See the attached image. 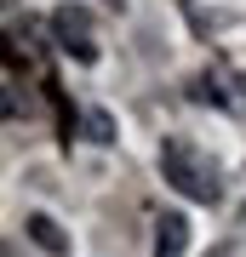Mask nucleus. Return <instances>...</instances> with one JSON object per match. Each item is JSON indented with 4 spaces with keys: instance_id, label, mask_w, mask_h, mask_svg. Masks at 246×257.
<instances>
[{
    "instance_id": "f257e3e1",
    "label": "nucleus",
    "mask_w": 246,
    "mask_h": 257,
    "mask_svg": "<svg viewBox=\"0 0 246 257\" xmlns=\"http://www.w3.org/2000/svg\"><path fill=\"white\" fill-rule=\"evenodd\" d=\"M160 172H166V183H172L183 200H195V206H218L223 200V172H218V160H212L195 138H166L160 143Z\"/></svg>"
},
{
    "instance_id": "f03ea898",
    "label": "nucleus",
    "mask_w": 246,
    "mask_h": 257,
    "mask_svg": "<svg viewBox=\"0 0 246 257\" xmlns=\"http://www.w3.org/2000/svg\"><path fill=\"white\" fill-rule=\"evenodd\" d=\"M52 35H57V46H63L74 63H98V23H92L86 6L63 0V6L52 12Z\"/></svg>"
},
{
    "instance_id": "7ed1b4c3",
    "label": "nucleus",
    "mask_w": 246,
    "mask_h": 257,
    "mask_svg": "<svg viewBox=\"0 0 246 257\" xmlns=\"http://www.w3.org/2000/svg\"><path fill=\"white\" fill-rule=\"evenodd\" d=\"M195 97H201V103H218V109H229V114H246V80L229 74V69L195 74Z\"/></svg>"
},
{
    "instance_id": "20e7f679",
    "label": "nucleus",
    "mask_w": 246,
    "mask_h": 257,
    "mask_svg": "<svg viewBox=\"0 0 246 257\" xmlns=\"http://www.w3.org/2000/svg\"><path fill=\"white\" fill-rule=\"evenodd\" d=\"M23 234L35 240L46 257H69V234H63V223L46 217V211H29V217H23Z\"/></svg>"
},
{
    "instance_id": "39448f33",
    "label": "nucleus",
    "mask_w": 246,
    "mask_h": 257,
    "mask_svg": "<svg viewBox=\"0 0 246 257\" xmlns=\"http://www.w3.org/2000/svg\"><path fill=\"white\" fill-rule=\"evenodd\" d=\"M189 251V217L183 211H160L155 217V257H183Z\"/></svg>"
},
{
    "instance_id": "423d86ee",
    "label": "nucleus",
    "mask_w": 246,
    "mask_h": 257,
    "mask_svg": "<svg viewBox=\"0 0 246 257\" xmlns=\"http://www.w3.org/2000/svg\"><path fill=\"white\" fill-rule=\"evenodd\" d=\"M86 138L92 143H115V120L103 114V109H86Z\"/></svg>"
}]
</instances>
